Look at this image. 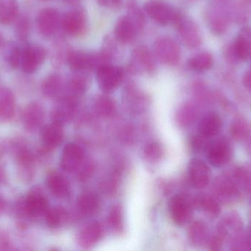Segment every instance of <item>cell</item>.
Listing matches in <instances>:
<instances>
[{"label":"cell","mask_w":251,"mask_h":251,"mask_svg":"<svg viewBox=\"0 0 251 251\" xmlns=\"http://www.w3.org/2000/svg\"><path fill=\"white\" fill-rule=\"evenodd\" d=\"M3 41H4V39H3L2 35L0 33V47L2 45Z\"/></svg>","instance_id":"53"},{"label":"cell","mask_w":251,"mask_h":251,"mask_svg":"<svg viewBox=\"0 0 251 251\" xmlns=\"http://www.w3.org/2000/svg\"><path fill=\"white\" fill-rule=\"evenodd\" d=\"M144 11L152 20L162 26L175 23L180 13L162 0H149L145 4Z\"/></svg>","instance_id":"3"},{"label":"cell","mask_w":251,"mask_h":251,"mask_svg":"<svg viewBox=\"0 0 251 251\" xmlns=\"http://www.w3.org/2000/svg\"><path fill=\"white\" fill-rule=\"evenodd\" d=\"M12 153L17 165V173L21 181L29 183L35 174L37 156L30 147L22 139H16L11 144Z\"/></svg>","instance_id":"1"},{"label":"cell","mask_w":251,"mask_h":251,"mask_svg":"<svg viewBox=\"0 0 251 251\" xmlns=\"http://www.w3.org/2000/svg\"><path fill=\"white\" fill-rule=\"evenodd\" d=\"M19 7L17 0H0V24L10 25L19 16Z\"/></svg>","instance_id":"30"},{"label":"cell","mask_w":251,"mask_h":251,"mask_svg":"<svg viewBox=\"0 0 251 251\" xmlns=\"http://www.w3.org/2000/svg\"><path fill=\"white\" fill-rule=\"evenodd\" d=\"M241 221L234 215L228 216L221 223L219 232L221 236L228 235V234H237L241 230Z\"/></svg>","instance_id":"39"},{"label":"cell","mask_w":251,"mask_h":251,"mask_svg":"<svg viewBox=\"0 0 251 251\" xmlns=\"http://www.w3.org/2000/svg\"><path fill=\"white\" fill-rule=\"evenodd\" d=\"M22 117L25 129L29 132H33L42 125L45 118V112L39 103L32 102L25 108Z\"/></svg>","instance_id":"14"},{"label":"cell","mask_w":251,"mask_h":251,"mask_svg":"<svg viewBox=\"0 0 251 251\" xmlns=\"http://www.w3.org/2000/svg\"><path fill=\"white\" fill-rule=\"evenodd\" d=\"M63 127L53 122L43 127L41 138L44 147L47 150H51L58 147L63 142L64 138Z\"/></svg>","instance_id":"19"},{"label":"cell","mask_w":251,"mask_h":251,"mask_svg":"<svg viewBox=\"0 0 251 251\" xmlns=\"http://www.w3.org/2000/svg\"><path fill=\"white\" fill-rule=\"evenodd\" d=\"M205 140H206V138L202 137L200 134H199V136H195L191 139L190 145L192 146L193 150L199 151V150H201L204 147L205 144H206Z\"/></svg>","instance_id":"45"},{"label":"cell","mask_w":251,"mask_h":251,"mask_svg":"<svg viewBox=\"0 0 251 251\" xmlns=\"http://www.w3.org/2000/svg\"><path fill=\"white\" fill-rule=\"evenodd\" d=\"M189 175L193 187L202 190L207 187L210 181V169L203 160L194 159L189 165Z\"/></svg>","instance_id":"17"},{"label":"cell","mask_w":251,"mask_h":251,"mask_svg":"<svg viewBox=\"0 0 251 251\" xmlns=\"http://www.w3.org/2000/svg\"><path fill=\"white\" fill-rule=\"evenodd\" d=\"M235 53L239 58L247 60L251 56V29L245 28L240 31L234 46Z\"/></svg>","instance_id":"28"},{"label":"cell","mask_w":251,"mask_h":251,"mask_svg":"<svg viewBox=\"0 0 251 251\" xmlns=\"http://www.w3.org/2000/svg\"><path fill=\"white\" fill-rule=\"evenodd\" d=\"M63 30L72 36H80L88 28L86 13L81 7H76L67 12L61 20Z\"/></svg>","instance_id":"7"},{"label":"cell","mask_w":251,"mask_h":251,"mask_svg":"<svg viewBox=\"0 0 251 251\" xmlns=\"http://www.w3.org/2000/svg\"><path fill=\"white\" fill-rule=\"evenodd\" d=\"M96 71L99 86L107 94L114 91L125 79V70L112 63L103 65Z\"/></svg>","instance_id":"4"},{"label":"cell","mask_w":251,"mask_h":251,"mask_svg":"<svg viewBox=\"0 0 251 251\" xmlns=\"http://www.w3.org/2000/svg\"><path fill=\"white\" fill-rule=\"evenodd\" d=\"M41 1H50V0H41Z\"/></svg>","instance_id":"54"},{"label":"cell","mask_w":251,"mask_h":251,"mask_svg":"<svg viewBox=\"0 0 251 251\" xmlns=\"http://www.w3.org/2000/svg\"><path fill=\"white\" fill-rule=\"evenodd\" d=\"M213 64V58L210 53L203 52L192 57L189 60L188 66L192 70L203 72L209 70Z\"/></svg>","instance_id":"32"},{"label":"cell","mask_w":251,"mask_h":251,"mask_svg":"<svg viewBox=\"0 0 251 251\" xmlns=\"http://www.w3.org/2000/svg\"><path fill=\"white\" fill-rule=\"evenodd\" d=\"M128 69L134 73H153L156 70L155 56L146 46H137L131 53Z\"/></svg>","instance_id":"5"},{"label":"cell","mask_w":251,"mask_h":251,"mask_svg":"<svg viewBox=\"0 0 251 251\" xmlns=\"http://www.w3.org/2000/svg\"><path fill=\"white\" fill-rule=\"evenodd\" d=\"M66 60L70 69L76 72L96 69L94 53H88L82 50H69Z\"/></svg>","instance_id":"16"},{"label":"cell","mask_w":251,"mask_h":251,"mask_svg":"<svg viewBox=\"0 0 251 251\" xmlns=\"http://www.w3.org/2000/svg\"><path fill=\"white\" fill-rule=\"evenodd\" d=\"M103 234L104 229L101 224L98 221H94L87 224L79 231L76 242L82 249H91L101 240Z\"/></svg>","instance_id":"15"},{"label":"cell","mask_w":251,"mask_h":251,"mask_svg":"<svg viewBox=\"0 0 251 251\" xmlns=\"http://www.w3.org/2000/svg\"><path fill=\"white\" fill-rule=\"evenodd\" d=\"M16 35L20 41H25L27 39L30 29V24L29 19L26 16H22L18 19L16 25Z\"/></svg>","instance_id":"41"},{"label":"cell","mask_w":251,"mask_h":251,"mask_svg":"<svg viewBox=\"0 0 251 251\" xmlns=\"http://www.w3.org/2000/svg\"><path fill=\"white\" fill-rule=\"evenodd\" d=\"M60 21V13L57 9L46 7L38 13L37 28L43 36L51 37L58 29Z\"/></svg>","instance_id":"10"},{"label":"cell","mask_w":251,"mask_h":251,"mask_svg":"<svg viewBox=\"0 0 251 251\" xmlns=\"http://www.w3.org/2000/svg\"><path fill=\"white\" fill-rule=\"evenodd\" d=\"M231 153V147L228 141L224 139H220L208 147V160L212 166L220 167L228 162Z\"/></svg>","instance_id":"18"},{"label":"cell","mask_w":251,"mask_h":251,"mask_svg":"<svg viewBox=\"0 0 251 251\" xmlns=\"http://www.w3.org/2000/svg\"><path fill=\"white\" fill-rule=\"evenodd\" d=\"M215 193L221 200H234L238 197L239 193L237 187L229 178L222 177L219 178L214 184Z\"/></svg>","instance_id":"27"},{"label":"cell","mask_w":251,"mask_h":251,"mask_svg":"<svg viewBox=\"0 0 251 251\" xmlns=\"http://www.w3.org/2000/svg\"><path fill=\"white\" fill-rule=\"evenodd\" d=\"M84 152L82 147L76 143L66 144L60 156V167L66 172L77 170L83 163Z\"/></svg>","instance_id":"13"},{"label":"cell","mask_w":251,"mask_h":251,"mask_svg":"<svg viewBox=\"0 0 251 251\" xmlns=\"http://www.w3.org/2000/svg\"><path fill=\"white\" fill-rule=\"evenodd\" d=\"M189 240L194 246H201L204 243L207 236L206 225L201 221H195L189 226L187 231Z\"/></svg>","instance_id":"33"},{"label":"cell","mask_w":251,"mask_h":251,"mask_svg":"<svg viewBox=\"0 0 251 251\" xmlns=\"http://www.w3.org/2000/svg\"><path fill=\"white\" fill-rule=\"evenodd\" d=\"M16 112V98L9 88H0V123L11 120Z\"/></svg>","instance_id":"22"},{"label":"cell","mask_w":251,"mask_h":251,"mask_svg":"<svg viewBox=\"0 0 251 251\" xmlns=\"http://www.w3.org/2000/svg\"><path fill=\"white\" fill-rule=\"evenodd\" d=\"M196 115L197 110L196 108L190 103H186L181 106L177 112L176 116L177 123L181 128L190 126L196 119Z\"/></svg>","instance_id":"37"},{"label":"cell","mask_w":251,"mask_h":251,"mask_svg":"<svg viewBox=\"0 0 251 251\" xmlns=\"http://www.w3.org/2000/svg\"><path fill=\"white\" fill-rule=\"evenodd\" d=\"M78 106V99L65 94L59 99L51 112L54 123L64 126L73 119Z\"/></svg>","instance_id":"8"},{"label":"cell","mask_w":251,"mask_h":251,"mask_svg":"<svg viewBox=\"0 0 251 251\" xmlns=\"http://www.w3.org/2000/svg\"><path fill=\"white\" fill-rule=\"evenodd\" d=\"M194 205L196 207L202 209L208 216L215 218L221 212L219 204L215 199L210 196H199L195 200Z\"/></svg>","instance_id":"35"},{"label":"cell","mask_w":251,"mask_h":251,"mask_svg":"<svg viewBox=\"0 0 251 251\" xmlns=\"http://www.w3.org/2000/svg\"><path fill=\"white\" fill-rule=\"evenodd\" d=\"M163 156V147L156 141L149 143L144 148V156L149 162L154 163L160 160Z\"/></svg>","instance_id":"40"},{"label":"cell","mask_w":251,"mask_h":251,"mask_svg":"<svg viewBox=\"0 0 251 251\" xmlns=\"http://www.w3.org/2000/svg\"><path fill=\"white\" fill-rule=\"evenodd\" d=\"M67 4H71V5L76 6L79 4L80 0H64Z\"/></svg>","instance_id":"52"},{"label":"cell","mask_w":251,"mask_h":251,"mask_svg":"<svg viewBox=\"0 0 251 251\" xmlns=\"http://www.w3.org/2000/svg\"><path fill=\"white\" fill-rule=\"evenodd\" d=\"M154 56L163 64L176 66L181 58V48L172 37L161 36L155 41Z\"/></svg>","instance_id":"2"},{"label":"cell","mask_w":251,"mask_h":251,"mask_svg":"<svg viewBox=\"0 0 251 251\" xmlns=\"http://www.w3.org/2000/svg\"><path fill=\"white\" fill-rule=\"evenodd\" d=\"M24 198L26 209L33 220L45 216L50 209L48 199L40 187L31 189Z\"/></svg>","instance_id":"9"},{"label":"cell","mask_w":251,"mask_h":251,"mask_svg":"<svg viewBox=\"0 0 251 251\" xmlns=\"http://www.w3.org/2000/svg\"><path fill=\"white\" fill-rule=\"evenodd\" d=\"M12 249V243L8 234L5 231L0 230V251H8Z\"/></svg>","instance_id":"44"},{"label":"cell","mask_w":251,"mask_h":251,"mask_svg":"<svg viewBox=\"0 0 251 251\" xmlns=\"http://www.w3.org/2000/svg\"><path fill=\"white\" fill-rule=\"evenodd\" d=\"M4 181H5V173L4 169L0 166V185L4 184Z\"/></svg>","instance_id":"51"},{"label":"cell","mask_w":251,"mask_h":251,"mask_svg":"<svg viewBox=\"0 0 251 251\" xmlns=\"http://www.w3.org/2000/svg\"><path fill=\"white\" fill-rule=\"evenodd\" d=\"M46 184L50 193L57 198H66L70 195V183L66 177L59 172H50L46 180Z\"/></svg>","instance_id":"20"},{"label":"cell","mask_w":251,"mask_h":251,"mask_svg":"<svg viewBox=\"0 0 251 251\" xmlns=\"http://www.w3.org/2000/svg\"><path fill=\"white\" fill-rule=\"evenodd\" d=\"M243 84L245 86L251 91V69L246 72L243 78Z\"/></svg>","instance_id":"49"},{"label":"cell","mask_w":251,"mask_h":251,"mask_svg":"<svg viewBox=\"0 0 251 251\" xmlns=\"http://www.w3.org/2000/svg\"><path fill=\"white\" fill-rule=\"evenodd\" d=\"M6 202L4 200V197L0 195V215L3 213L4 209H5Z\"/></svg>","instance_id":"50"},{"label":"cell","mask_w":251,"mask_h":251,"mask_svg":"<svg viewBox=\"0 0 251 251\" xmlns=\"http://www.w3.org/2000/svg\"><path fill=\"white\" fill-rule=\"evenodd\" d=\"M94 112L102 118H109L114 114L116 111V105L111 97L105 94L97 95L93 103Z\"/></svg>","instance_id":"29"},{"label":"cell","mask_w":251,"mask_h":251,"mask_svg":"<svg viewBox=\"0 0 251 251\" xmlns=\"http://www.w3.org/2000/svg\"><path fill=\"white\" fill-rule=\"evenodd\" d=\"M64 89L63 78L58 74H51L47 76L41 85L43 94L47 98L60 97Z\"/></svg>","instance_id":"26"},{"label":"cell","mask_w":251,"mask_h":251,"mask_svg":"<svg viewBox=\"0 0 251 251\" xmlns=\"http://www.w3.org/2000/svg\"><path fill=\"white\" fill-rule=\"evenodd\" d=\"M138 32L143 30L146 25L144 12L135 1H130L127 6V14Z\"/></svg>","instance_id":"36"},{"label":"cell","mask_w":251,"mask_h":251,"mask_svg":"<svg viewBox=\"0 0 251 251\" xmlns=\"http://www.w3.org/2000/svg\"><path fill=\"white\" fill-rule=\"evenodd\" d=\"M221 245H222V239L221 236H215L209 240V246L211 250H220Z\"/></svg>","instance_id":"47"},{"label":"cell","mask_w":251,"mask_h":251,"mask_svg":"<svg viewBox=\"0 0 251 251\" xmlns=\"http://www.w3.org/2000/svg\"><path fill=\"white\" fill-rule=\"evenodd\" d=\"M174 25L176 27L180 38L186 47L194 49L201 45V35L200 29L192 19L179 13Z\"/></svg>","instance_id":"6"},{"label":"cell","mask_w":251,"mask_h":251,"mask_svg":"<svg viewBox=\"0 0 251 251\" xmlns=\"http://www.w3.org/2000/svg\"><path fill=\"white\" fill-rule=\"evenodd\" d=\"M44 218L47 226L54 230L61 228L66 224L69 215L64 208L62 206H55L51 209L50 208Z\"/></svg>","instance_id":"31"},{"label":"cell","mask_w":251,"mask_h":251,"mask_svg":"<svg viewBox=\"0 0 251 251\" xmlns=\"http://www.w3.org/2000/svg\"><path fill=\"white\" fill-rule=\"evenodd\" d=\"M89 85V77L84 72H76L66 85V94L79 99L88 91Z\"/></svg>","instance_id":"23"},{"label":"cell","mask_w":251,"mask_h":251,"mask_svg":"<svg viewBox=\"0 0 251 251\" xmlns=\"http://www.w3.org/2000/svg\"><path fill=\"white\" fill-rule=\"evenodd\" d=\"M222 128V120L219 115L215 113H209L205 115L199 125L200 135L206 139L212 138L219 134Z\"/></svg>","instance_id":"24"},{"label":"cell","mask_w":251,"mask_h":251,"mask_svg":"<svg viewBox=\"0 0 251 251\" xmlns=\"http://www.w3.org/2000/svg\"><path fill=\"white\" fill-rule=\"evenodd\" d=\"M13 213L17 222L18 226L21 228H26L29 223L33 221L25 206V198H20L15 203L13 207Z\"/></svg>","instance_id":"38"},{"label":"cell","mask_w":251,"mask_h":251,"mask_svg":"<svg viewBox=\"0 0 251 251\" xmlns=\"http://www.w3.org/2000/svg\"><path fill=\"white\" fill-rule=\"evenodd\" d=\"M92 170L93 166L91 165V164H86L85 166H83L82 169H81L80 172H79V179L82 180V181H84V180L86 179V178L91 175V172H92Z\"/></svg>","instance_id":"48"},{"label":"cell","mask_w":251,"mask_h":251,"mask_svg":"<svg viewBox=\"0 0 251 251\" xmlns=\"http://www.w3.org/2000/svg\"><path fill=\"white\" fill-rule=\"evenodd\" d=\"M136 27L126 15L119 18L114 29V36L118 42L128 44L135 39L138 33Z\"/></svg>","instance_id":"21"},{"label":"cell","mask_w":251,"mask_h":251,"mask_svg":"<svg viewBox=\"0 0 251 251\" xmlns=\"http://www.w3.org/2000/svg\"><path fill=\"white\" fill-rule=\"evenodd\" d=\"M100 5L109 8H119L122 6V0H97Z\"/></svg>","instance_id":"46"},{"label":"cell","mask_w":251,"mask_h":251,"mask_svg":"<svg viewBox=\"0 0 251 251\" xmlns=\"http://www.w3.org/2000/svg\"><path fill=\"white\" fill-rule=\"evenodd\" d=\"M169 212L171 219L177 225H185L192 215V205L182 195H176L169 202Z\"/></svg>","instance_id":"11"},{"label":"cell","mask_w":251,"mask_h":251,"mask_svg":"<svg viewBox=\"0 0 251 251\" xmlns=\"http://www.w3.org/2000/svg\"><path fill=\"white\" fill-rule=\"evenodd\" d=\"M249 127L245 121L238 119L233 123L231 127V134L236 139H243L249 134Z\"/></svg>","instance_id":"42"},{"label":"cell","mask_w":251,"mask_h":251,"mask_svg":"<svg viewBox=\"0 0 251 251\" xmlns=\"http://www.w3.org/2000/svg\"><path fill=\"white\" fill-rule=\"evenodd\" d=\"M47 52L44 47L38 45L26 47L22 52L21 66L26 74H32L45 61Z\"/></svg>","instance_id":"12"},{"label":"cell","mask_w":251,"mask_h":251,"mask_svg":"<svg viewBox=\"0 0 251 251\" xmlns=\"http://www.w3.org/2000/svg\"><path fill=\"white\" fill-rule=\"evenodd\" d=\"M123 209L120 205L112 206L107 216V223L112 231L116 234H122L125 228Z\"/></svg>","instance_id":"34"},{"label":"cell","mask_w":251,"mask_h":251,"mask_svg":"<svg viewBox=\"0 0 251 251\" xmlns=\"http://www.w3.org/2000/svg\"><path fill=\"white\" fill-rule=\"evenodd\" d=\"M100 198L97 195L91 192L82 193L78 197L76 206L79 213L83 216H91L100 210Z\"/></svg>","instance_id":"25"},{"label":"cell","mask_w":251,"mask_h":251,"mask_svg":"<svg viewBox=\"0 0 251 251\" xmlns=\"http://www.w3.org/2000/svg\"><path fill=\"white\" fill-rule=\"evenodd\" d=\"M22 52L19 50V47H13L12 50L9 52L8 57H7V61L10 67L13 69H16L21 66V60H22Z\"/></svg>","instance_id":"43"}]
</instances>
